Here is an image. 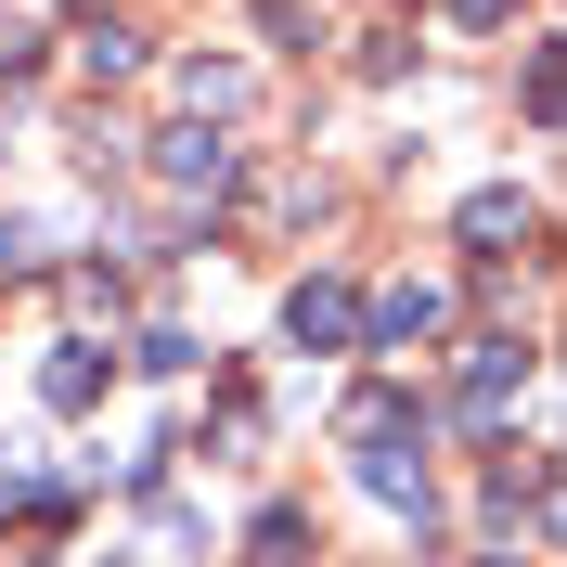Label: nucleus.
<instances>
[{
	"label": "nucleus",
	"mask_w": 567,
	"mask_h": 567,
	"mask_svg": "<svg viewBox=\"0 0 567 567\" xmlns=\"http://www.w3.org/2000/svg\"><path fill=\"white\" fill-rule=\"evenodd\" d=\"M284 336H297V349H349V336H361V297H349L336 271L297 284V297H284Z\"/></svg>",
	"instance_id": "1"
},
{
	"label": "nucleus",
	"mask_w": 567,
	"mask_h": 567,
	"mask_svg": "<svg viewBox=\"0 0 567 567\" xmlns=\"http://www.w3.org/2000/svg\"><path fill=\"white\" fill-rule=\"evenodd\" d=\"M452 233H464L477 258H516L542 219H529V194H516V181H491V194H464V219H452Z\"/></svg>",
	"instance_id": "2"
},
{
	"label": "nucleus",
	"mask_w": 567,
	"mask_h": 567,
	"mask_svg": "<svg viewBox=\"0 0 567 567\" xmlns=\"http://www.w3.org/2000/svg\"><path fill=\"white\" fill-rule=\"evenodd\" d=\"M155 181H168V194H207V207H219V194H233V142L168 130V142H155Z\"/></svg>",
	"instance_id": "3"
},
{
	"label": "nucleus",
	"mask_w": 567,
	"mask_h": 567,
	"mask_svg": "<svg viewBox=\"0 0 567 567\" xmlns=\"http://www.w3.org/2000/svg\"><path fill=\"white\" fill-rule=\"evenodd\" d=\"M439 322H452V297H439V284H388V297L361 310V336H374V349H413V336H439Z\"/></svg>",
	"instance_id": "4"
},
{
	"label": "nucleus",
	"mask_w": 567,
	"mask_h": 567,
	"mask_svg": "<svg viewBox=\"0 0 567 567\" xmlns=\"http://www.w3.org/2000/svg\"><path fill=\"white\" fill-rule=\"evenodd\" d=\"M39 400H52V413H91V400H104V361H91V349H52V361H39Z\"/></svg>",
	"instance_id": "5"
},
{
	"label": "nucleus",
	"mask_w": 567,
	"mask_h": 567,
	"mask_svg": "<svg viewBox=\"0 0 567 567\" xmlns=\"http://www.w3.org/2000/svg\"><path fill=\"white\" fill-rule=\"evenodd\" d=\"M516 104H529L542 130H567V39H542V52H529V78H516Z\"/></svg>",
	"instance_id": "6"
},
{
	"label": "nucleus",
	"mask_w": 567,
	"mask_h": 567,
	"mask_svg": "<svg viewBox=\"0 0 567 567\" xmlns=\"http://www.w3.org/2000/svg\"><path fill=\"white\" fill-rule=\"evenodd\" d=\"M181 104L194 116H246V65H207V52H194V65H181Z\"/></svg>",
	"instance_id": "7"
},
{
	"label": "nucleus",
	"mask_w": 567,
	"mask_h": 567,
	"mask_svg": "<svg viewBox=\"0 0 567 567\" xmlns=\"http://www.w3.org/2000/svg\"><path fill=\"white\" fill-rule=\"evenodd\" d=\"M78 65L91 78H142V39L130 27H78Z\"/></svg>",
	"instance_id": "8"
},
{
	"label": "nucleus",
	"mask_w": 567,
	"mask_h": 567,
	"mask_svg": "<svg viewBox=\"0 0 567 567\" xmlns=\"http://www.w3.org/2000/svg\"><path fill=\"white\" fill-rule=\"evenodd\" d=\"M258 555H271V567H310V516H297V503H271V516H258Z\"/></svg>",
	"instance_id": "9"
},
{
	"label": "nucleus",
	"mask_w": 567,
	"mask_h": 567,
	"mask_svg": "<svg viewBox=\"0 0 567 567\" xmlns=\"http://www.w3.org/2000/svg\"><path fill=\"white\" fill-rule=\"evenodd\" d=\"M13 65H39V39L13 27V13H0V78H13Z\"/></svg>",
	"instance_id": "10"
},
{
	"label": "nucleus",
	"mask_w": 567,
	"mask_h": 567,
	"mask_svg": "<svg viewBox=\"0 0 567 567\" xmlns=\"http://www.w3.org/2000/svg\"><path fill=\"white\" fill-rule=\"evenodd\" d=\"M503 13H516V0H452V27H503Z\"/></svg>",
	"instance_id": "11"
},
{
	"label": "nucleus",
	"mask_w": 567,
	"mask_h": 567,
	"mask_svg": "<svg viewBox=\"0 0 567 567\" xmlns=\"http://www.w3.org/2000/svg\"><path fill=\"white\" fill-rule=\"evenodd\" d=\"M542 529H555V542H567V491H555V503H542Z\"/></svg>",
	"instance_id": "12"
}]
</instances>
